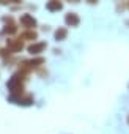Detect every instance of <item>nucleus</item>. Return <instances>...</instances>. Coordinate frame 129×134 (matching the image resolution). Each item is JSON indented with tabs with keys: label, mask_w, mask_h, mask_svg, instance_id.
<instances>
[{
	"label": "nucleus",
	"mask_w": 129,
	"mask_h": 134,
	"mask_svg": "<svg viewBox=\"0 0 129 134\" xmlns=\"http://www.w3.org/2000/svg\"><path fill=\"white\" fill-rule=\"evenodd\" d=\"M21 24H22L24 27H27V29H32V27L36 25V21H35L30 14H24V16L21 18Z\"/></svg>",
	"instance_id": "f257e3e1"
},
{
	"label": "nucleus",
	"mask_w": 129,
	"mask_h": 134,
	"mask_svg": "<svg viewBox=\"0 0 129 134\" xmlns=\"http://www.w3.org/2000/svg\"><path fill=\"white\" fill-rule=\"evenodd\" d=\"M44 47H46V43H38V44H32L28 47V51L32 54H39L41 51H44Z\"/></svg>",
	"instance_id": "f03ea898"
},
{
	"label": "nucleus",
	"mask_w": 129,
	"mask_h": 134,
	"mask_svg": "<svg viewBox=\"0 0 129 134\" xmlns=\"http://www.w3.org/2000/svg\"><path fill=\"white\" fill-rule=\"evenodd\" d=\"M64 21H66V24H69V25H77L79 24V18L74 13H69L66 18H64Z\"/></svg>",
	"instance_id": "7ed1b4c3"
},
{
	"label": "nucleus",
	"mask_w": 129,
	"mask_h": 134,
	"mask_svg": "<svg viewBox=\"0 0 129 134\" xmlns=\"http://www.w3.org/2000/svg\"><path fill=\"white\" fill-rule=\"evenodd\" d=\"M47 10L49 11H57V10H61V3L57 2V0H52V2L47 3Z\"/></svg>",
	"instance_id": "20e7f679"
},
{
	"label": "nucleus",
	"mask_w": 129,
	"mask_h": 134,
	"mask_svg": "<svg viewBox=\"0 0 129 134\" xmlns=\"http://www.w3.org/2000/svg\"><path fill=\"white\" fill-rule=\"evenodd\" d=\"M8 46H10V49L13 52H17V51L22 49V43L21 41H8Z\"/></svg>",
	"instance_id": "39448f33"
},
{
	"label": "nucleus",
	"mask_w": 129,
	"mask_h": 134,
	"mask_svg": "<svg viewBox=\"0 0 129 134\" xmlns=\"http://www.w3.org/2000/svg\"><path fill=\"white\" fill-rule=\"evenodd\" d=\"M64 36H66V30H64V29H60V30L55 32V38L57 40H63Z\"/></svg>",
	"instance_id": "423d86ee"
},
{
	"label": "nucleus",
	"mask_w": 129,
	"mask_h": 134,
	"mask_svg": "<svg viewBox=\"0 0 129 134\" xmlns=\"http://www.w3.org/2000/svg\"><path fill=\"white\" fill-rule=\"evenodd\" d=\"M22 38H30V40H35V38H36V33H35V32H27V33H24V35H22Z\"/></svg>",
	"instance_id": "0eeeda50"
},
{
	"label": "nucleus",
	"mask_w": 129,
	"mask_h": 134,
	"mask_svg": "<svg viewBox=\"0 0 129 134\" xmlns=\"http://www.w3.org/2000/svg\"><path fill=\"white\" fill-rule=\"evenodd\" d=\"M95 2H98V0H90V3H95Z\"/></svg>",
	"instance_id": "6e6552de"
},
{
	"label": "nucleus",
	"mask_w": 129,
	"mask_h": 134,
	"mask_svg": "<svg viewBox=\"0 0 129 134\" xmlns=\"http://www.w3.org/2000/svg\"><path fill=\"white\" fill-rule=\"evenodd\" d=\"M73 2H79V0H73Z\"/></svg>",
	"instance_id": "1a4fd4ad"
}]
</instances>
